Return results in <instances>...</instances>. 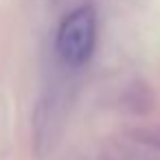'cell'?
I'll use <instances>...</instances> for the list:
<instances>
[{
  "instance_id": "1",
  "label": "cell",
  "mask_w": 160,
  "mask_h": 160,
  "mask_svg": "<svg viewBox=\"0 0 160 160\" xmlns=\"http://www.w3.org/2000/svg\"><path fill=\"white\" fill-rule=\"evenodd\" d=\"M57 53L64 64L79 68L90 62L97 44V13L90 5L70 11L57 31Z\"/></svg>"
}]
</instances>
